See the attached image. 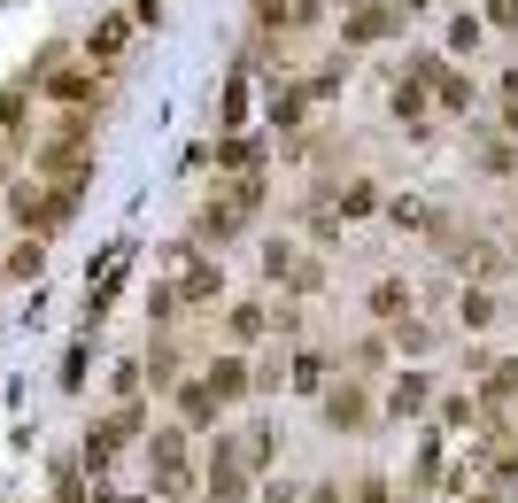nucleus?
Returning <instances> with one entry per match:
<instances>
[{"label": "nucleus", "mask_w": 518, "mask_h": 503, "mask_svg": "<svg viewBox=\"0 0 518 503\" xmlns=\"http://www.w3.org/2000/svg\"><path fill=\"white\" fill-rule=\"evenodd\" d=\"M155 480L163 496H186V434H155Z\"/></svg>", "instance_id": "f257e3e1"}, {"label": "nucleus", "mask_w": 518, "mask_h": 503, "mask_svg": "<svg viewBox=\"0 0 518 503\" xmlns=\"http://www.w3.org/2000/svg\"><path fill=\"white\" fill-rule=\"evenodd\" d=\"M132 434H140V411H116L109 426H101V434H86V457H93V465H109V457H116L124 442H132Z\"/></svg>", "instance_id": "f03ea898"}, {"label": "nucleus", "mask_w": 518, "mask_h": 503, "mask_svg": "<svg viewBox=\"0 0 518 503\" xmlns=\"http://www.w3.org/2000/svg\"><path fill=\"white\" fill-rule=\"evenodd\" d=\"M325 418H333V426H356V418H364V395H356V387L325 395Z\"/></svg>", "instance_id": "7ed1b4c3"}, {"label": "nucleus", "mask_w": 518, "mask_h": 503, "mask_svg": "<svg viewBox=\"0 0 518 503\" xmlns=\"http://www.w3.org/2000/svg\"><path fill=\"white\" fill-rule=\"evenodd\" d=\"M240 387H248V372H240V364H217V372H209V395H217V403H232Z\"/></svg>", "instance_id": "20e7f679"}, {"label": "nucleus", "mask_w": 518, "mask_h": 503, "mask_svg": "<svg viewBox=\"0 0 518 503\" xmlns=\"http://www.w3.org/2000/svg\"><path fill=\"white\" fill-rule=\"evenodd\" d=\"M372 310H379V318H395V310H410V287H395V279H387V287L372 295Z\"/></svg>", "instance_id": "39448f33"}, {"label": "nucleus", "mask_w": 518, "mask_h": 503, "mask_svg": "<svg viewBox=\"0 0 518 503\" xmlns=\"http://www.w3.org/2000/svg\"><path fill=\"white\" fill-rule=\"evenodd\" d=\"M232 333H240V341H256V333H263V310H256V302H248V310H232Z\"/></svg>", "instance_id": "423d86ee"}, {"label": "nucleus", "mask_w": 518, "mask_h": 503, "mask_svg": "<svg viewBox=\"0 0 518 503\" xmlns=\"http://www.w3.org/2000/svg\"><path fill=\"white\" fill-rule=\"evenodd\" d=\"M364 503H387V488H379V480H364Z\"/></svg>", "instance_id": "0eeeda50"}]
</instances>
